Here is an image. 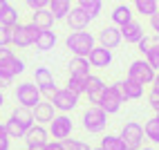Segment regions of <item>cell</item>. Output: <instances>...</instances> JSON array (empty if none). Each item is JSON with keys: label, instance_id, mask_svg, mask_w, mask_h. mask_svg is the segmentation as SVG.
Returning a JSON list of instances; mask_svg holds the SVG:
<instances>
[{"label": "cell", "instance_id": "35", "mask_svg": "<svg viewBox=\"0 0 159 150\" xmlns=\"http://www.w3.org/2000/svg\"><path fill=\"white\" fill-rule=\"evenodd\" d=\"M9 146H11V137L7 132V125L0 123V150H9Z\"/></svg>", "mask_w": 159, "mask_h": 150}, {"label": "cell", "instance_id": "41", "mask_svg": "<svg viewBox=\"0 0 159 150\" xmlns=\"http://www.w3.org/2000/svg\"><path fill=\"white\" fill-rule=\"evenodd\" d=\"M14 83V79L11 76H7L5 72H0V90H5V88H9V85Z\"/></svg>", "mask_w": 159, "mask_h": 150}, {"label": "cell", "instance_id": "34", "mask_svg": "<svg viewBox=\"0 0 159 150\" xmlns=\"http://www.w3.org/2000/svg\"><path fill=\"white\" fill-rule=\"evenodd\" d=\"M63 146H65V150H92L90 148V143H85V141H81V139H65L63 141Z\"/></svg>", "mask_w": 159, "mask_h": 150}, {"label": "cell", "instance_id": "28", "mask_svg": "<svg viewBox=\"0 0 159 150\" xmlns=\"http://www.w3.org/2000/svg\"><path fill=\"white\" fill-rule=\"evenodd\" d=\"M101 148L103 150H128L125 141L121 139V134H105L101 139Z\"/></svg>", "mask_w": 159, "mask_h": 150}, {"label": "cell", "instance_id": "16", "mask_svg": "<svg viewBox=\"0 0 159 150\" xmlns=\"http://www.w3.org/2000/svg\"><path fill=\"white\" fill-rule=\"evenodd\" d=\"M31 110H34L36 123H40V125L49 123V121L56 116V108H54V103H52V101H40V103H36Z\"/></svg>", "mask_w": 159, "mask_h": 150}, {"label": "cell", "instance_id": "43", "mask_svg": "<svg viewBox=\"0 0 159 150\" xmlns=\"http://www.w3.org/2000/svg\"><path fill=\"white\" fill-rule=\"evenodd\" d=\"M47 150H65V146H63V141H47V146H45Z\"/></svg>", "mask_w": 159, "mask_h": 150}, {"label": "cell", "instance_id": "13", "mask_svg": "<svg viewBox=\"0 0 159 150\" xmlns=\"http://www.w3.org/2000/svg\"><path fill=\"white\" fill-rule=\"evenodd\" d=\"M99 43L103 47H108V49H116L123 43L121 38V27H116V25H108V27H103L99 31Z\"/></svg>", "mask_w": 159, "mask_h": 150}, {"label": "cell", "instance_id": "49", "mask_svg": "<svg viewBox=\"0 0 159 150\" xmlns=\"http://www.w3.org/2000/svg\"><path fill=\"white\" fill-rule=\"evenodd\" d=\"M92 150H103V148H101V146H99V148H92Z\"/></svg>", "mask_w": 159, "mask_h": 150}, {"label": "cell", "instance_id": "37", "mask_svg": "<svg viewBox=\"0 0 159 150\" xmlns=\"http://www.w3.org/2000/svg\"><path fill=\"white\" fill-rule=\"evenodd\" d=\"M25 5L31 9V11H38V9H47L49 0H25Z\"/></svg>", "mask_w": 159, "mask_h": 150}, {"label": "cell", "instance_id": "14", "mask_svg": "<svg viewBox=\"0 0 159 150\" xmlns=\"http://www.w3.org/2000/svg\"><path fill=\"white\" fill-rule=\"evenodd\" d=\"M65 23L72 31H81V29H88V25L92 23V18L83 11L81 7H72V11L65 16Z\"/></svg>", "mask_w": 159, "mask_h": 150}, {"label": "cell", "instance_id": "19", "mask_svg": "<svg viewBox=\"0 0 159 150\" xmlns=\"http://www.w3.org/2000/svg\"><path fill=\"white\" fill-rule=\"evenodd\" d=\"M56 43H58L56 31H52V29H38V36H36L34 47L38 52H49V49L56 47Z\"/></svg>", "mask_w": 159, "mask_h": 150}, {"label": "cell", "instance_id": "42", "mask_svg": "<svg viewBox=\"0 0 159 150\" xmlns=\"http://www.w3.org/2000/svg\"><path fill=\"white\" fill-rule=\"evenodd\" d=\"M9 56H14V49H11V45H7V47H0V63H2V61H7Z\"/></svg>", "mask_w": 159, "mask_h": 150}, {"label": "cell", "instance_id": "39", "mask_svg": "<svg viewBox=\"0 0 159 150\" xmlns=\"http://www.w3.org/2000/svg\"><path fill=\"white\" fill-rule=\"evenodd\" d=\"M150 45H152V36H143L139 43H137V47H139V52H141V54H146V52L150 49Z\"/></svg>", "mask_w": 159, "mask_h": 150}, {"label": "cell", "instance_id": "48", "mask_svg": "<svg viewBox=\"0 0 159 150\" xmlns=\"http://www.w3.org/2000/svg\"><path fill=\"white\" fill-rule=\"evenodd\" d=\"M139 150H155V148H139Z\"/></svg>", "mask_w": 159, "mask_h": 150}, {"label": "cell", "instance_id": "30", "mask_svg": "<svg viewBox=\"0 0 159 150\" xmlns=\"http://www.w3.org/2000/svg\"><path fill=\"white\" fill-rule=\"evenodd\" d=\"M143 58L150 63L155 70H159V34L152 36V45H150V49L143 54Z\"/></svg>", "mask_w": 159, "mask_h": 150}, {"label": "cell", "instance_id": "7", "mask_svg": "<svg viewBox=\"0 0 159 150\" xmlns=\"http://www.w3.org/2000/svg\"><path fill=\"white\" fill-rule=\"evenodd\" d=\"M121 139L125 141V146H128V150H139L143 148V125L141 123H137V121H128V123H123L121 128Z\"/></svg>", "mask_w": 159, "mask_h": 150}, {"label": "cell", "instance_id": "9", "mask_svg": "<svg viewBox=\"0 0 159 150\" xmlns=\"http://www.w3.org/2000/svg\"><path fill=\"white\" fill-rule=\"evenodd\" d=\"M79 99H81V96L74 94L72 90H67V88H58L56 94L52 96V103H54V108H56L58 112L67 114V112H72V110L79 105Z\"/></svg>", "mask_w": 159, "mask_h": 150}, {"label": "cell", "instance_id": "26", "mask_svg": "<svg viewBox=\"0 0 159 150\" xmlns=\"http://www.w3.org/2000/svg\"><path fill=\"white\" fill-rule=\"evenodd\" d=\"M49 11L56 20H65V16L72 11V0H49Z\"/></svg>", "mask_w": 159, "mask_h": 150}, {"label": "cell", "instance_id": "47", "mask_svg": "<svg viewBox=\"0 0 159 150\" xmlns=\"http://www.w3.org/2000/svg\"><path fill=\"white\" fill-rule=\"evenodd\" d=\"M5 105V94H2V90H0V108Z\"/></svg>", "mask_w": 159, "mask_h": 150}, {"label": "cell", "instance_id": "15", "mask_svg": "<svg viewBox=\"0 0 159 150\" xmlns=\"http://www.w3.org/2000/svg\"><path fill=\"white\" fill-rule=\"evenodd\" d=\"M119 88H121V92L125 96V101H139L146 94V85L137 83V81H132L128 76H125V81H119Z\"/></svg>", "mask_w": 159, "mask_h": 150}, {"label": "cell", "instance_id": "24", "mask_svg": "<svg viewBox=\"0 0 159 150\" xmlns=\"http://www.w3.org/2000/svg\"><path fill=\"white\" fill-rule=\"evenodd\" d=\"M47 137H49V130H47V128L40 125V123H34V125L25 132V141H27V143H47Z\"/></svg>", "mask_w": 159, "mask_h": 150}, {"label": "cell", "instance_id": "6", "mask_svg": "<svg viewBox=\"0 0 159 150\" xmlns=\"http://www.w3.org/2000/svg\"><path fill=\"white\" fill-rule=\"evenodd\" d=\"M155 74H157V70H155L146 58H137V61H132L130 67H128V79H132V81H137V83H141V85H152Z\"/></svg>", "mask_w": 159, "mask_h": 150}, {"label": "cell", "instance_id": "2", "mask_svg": "<svg viewBox=\"0 0 159 150\" xmlns=\"http://www.w3.org/2000/svg\"><path fill=\"white\" fill-rule=\"evenodd\" d=\"M36 36H38V27L34 23H25V25L18 23L11 27V47H18V49L34 47Z\"/></svg>", "mask_w": 159, "mask_h": 150}, {"label": "cell", "instance_id": "23", "mask_svg": "<svg viewBox=\"0 0 159 150\" xmlns=\"http://www.w3.org/2000/svg\"><path fill=\"white\" fill-rule=\"evenodd\" d=\"M31 23H34L38 29H52L54 23H56V18H54V14H52L49 9H38V11L31 14Z\"/></svg>", "mask_w": 159, "mask_h": 150}, {"label": "cell", "instance_id": "40", "mask_svg": "<svg viewBox=\"0 0 159 150\" xmlns=\"http://www.w3.org/2000/svg\"><path fill=\"white\" fill-rule=\"evenodd\" d=\"M148 23H150V29L155 31V34H159V9H157L150 18H148Z\"/></svg>", "mask_w": 159, "mask_h": 150}, {"label": "cell", "instance_id": "11", "mask_svg": "<svg viewBox=\"0 0 159 150\" xmlns=\"http://www.w3.org/2000/svg\"><path fill=\"white\" fill-rule=\"evenodd\" d=\"M103 92H105V81L97 74H90L88 76V85H85V96L90 99L92 105H99L103 99Z\"/></svg>", "mask_w": 159, "mask_h": 150}, {"label": "cell", "instance_id": "10", "mask_svg": "<svg viewBox=\"0 0 159 150\" xmlns=\"http://www.w3.org/2000/svg\"><path fill=\"white\" fill-rule=\"evenodd\" d=\"M34 81H36V85L40 88V94H43L47 101H52V96L56 94L58 88H56V83H54V74L49 72V67H36Z\"/></svg>", "mask_w": 159, "mask_h": 150}, {"label": "cell", "instance_id": "44", "mask_svg": "<svg viewBox=\"0 0 159 150\" xmlns=\"http://www.w3.org/2000/svg\"><path fill=\"white\" fill-rule=\"evenodd\" d=\"M47 143H27V150H47Z\"/></svg>", "mask_w": 159, "mask_h": 150}, {"label": "cell", "instance_id": "31", "mask_svg": "<svg viewBox=\"0 0 159 150\" xmlns=\"http://www.w3.org/2000/svg\"><path fill=\"white\" fill-rule=\"evenodd\" d=\"M18 23H20V14H18V9L9 5V7L5 9V14L0 16V25H5V27H14V25H18Z\"/></svg>", "mask_w": 159, "mask_h": 150}, {"label": "cell", "instance_id": "8", "mask_svg": "<svg viewBox=\"0 0 159 150\" xmlns=\"http://www.w3.org/2000/svg\"><path fill=\"white\" fill-rule=\"evenodd\" d=\"M49 128V137H54L56 141H65V139H70L72 137V130H74V123H72V119L67 114H56L54 119H52L49 123H47Z\"/></svg>", "mask_w": 159, "mask_h": 150}, {"label": "cell", "instance_id": "21", "mask_svg": "<svg viewBox=\"0 0 159 150\" xmlns=\"http://www.w3.org/2000/svg\"><path fill=\"white\" fill-rule=\"evenodd\" d=\"M0 72H5L7 76L16 79L18 74H23V72H25V61H23V58H18V56L14 54V56H9L7 61L0 63Z\"/></svg>", "mask_w": 159, "mask_h": 150}, {"label": "cell", "instance_id": "22", "mask_svg": "<svg viewBox=\"0 0 159 150\" xmlns=\"http://www.w3.org/2000/svg\"><path fill=\"white\" fill-rule=\"evenodd\" d=\"M11 116L25 128V130H29V128L36 123V119H34V110H31V108H25V105H16L14 112H11Z\"/></svg>", "mask_w": 159, "mask_h": 150}, {"label": "cell", "instance_id": "3", "mask_svg": "<svg viewBox=\"0 0 159 150\" xmlns=\"http://www.w3.org/2000/svg\"><path fill=\"white\" fill-rule=\"evenodd\" d=\"M83 128H85V132L90 134H99L105 130V125H108V112L99 105H90V108L83 112Z\"/></svg>", "mask_w": 159, "mask_h": 150}, {"label": "cell", "instance_id": "45", "mask_svg": "<svg viewBox=\"0 0 159 150\" xmlns=\"http://www.w3.org/2000/svg\"><path fill=\"white\" fill-rule=\"evenodd\" d=\"M152 90H155V92H159V70H157L155 79H152Z\"/></svg>", "mask_w": 159, "mask_h": 150}, {"label": "cell", "instance_id": "5", "mask_svg": "<svg viewBox=\"0 0 159 150\" xmlns=\"http://www.w3.org/2000/svg\"><path fill=\"white\" fill-rule=\"evenodd\" d=\"M16 101L18 105H25V108H34L36 103L43 101V94H40V88L31 81H25V83H18L16 85Z\"/></svg>", "mask_w": 159, "mask_h": 150}, {"label": "cell", "instance_id": "20", "mask_svg": "<svg viewBox=\"0 0 159 150\" xmlns=\"http://www.w3.org/2000/svg\"><path fill=\"white\" fill-rule=\"evenodd\" d=\"M70 74L72 76H81V79H88L90 76V70H92V65H90V61L85 58V56H74L72 61H70Z\"/></svg>", "mask_w": 159, "mask_h": 150}, {"label": "cell", "instance_id": "46", "mask_svg": "<svg viewBox=\"0 0 159 150\" xmlns=\"http://www.w3.org/2000/svg\"><path fill=\"white\" fill-rule=\"evenodd\" d=\"M9 7V0H0V16L5 14V9Z\"/></svg>", "mask_w": 159, "mask_h": 150}, {"label": "cell", "instance_id": "12", "mask_svg": "<svg viewBox=\"0 0 159 150\" xmlns=\"http://www.w3.org/2000/svg\"><path fill=\"white\" fill-rule=\"evenodd\" d=\"M88 61H90L92 67L105 70V67H110V63H112V49L103 47V45H94V49L88 54Z\"/></svg>", "mask_w": 159, "mask_h": 150}, {"label": "cell", "instance_id": "50", "mask_svg": "<svg viewBox=\"0 0 159 150\" xmlns=\"http://www.w3.org/2000/svg\"><path fill=\"white\" fill-rule=\"evenodd\" d=\"M155 116H157V119H159V112H157V114H155Z\"/></svg>", "mask_w": 159, "mask_h": 150}, {"label": "cell", "instance_id": "18", "mask_svg": "<svg viewBox=\"0 0 159 150\" xmlns=\"http://www.w3.org/2000/svg\"><path fill=\"white\" fill-rule=\"evenodd\" d=\"M110 18H112V25H116V27H123V25H128L130 20H134V9L130 7V5H116L114 9H112V14H110Z\"/></svg>", "mask_w": 159, "mask_h": 150}, {"label": "cell", "instance_id": "17", "mask_svg": "<svg viewBox=\"0 0 159 150\" xmlns=\"http://www.w3.org/2000/svg\"><path fill=\"white\" fill-rule=\"evenodd\" d=\"M143 36H146V34H143V25L137 23V20H130L128 25L121 27V38L128 43V45H137Z\"/></svg>", "mask_w": 159, "mask_h": 150}, {"label": "cell", "instance_id": "33", "mask_svg": "<svg viewBox=\"0 0 159 150\" xmlns=\"http://www.w3.org/2000/svg\"><path fill=\"white\" fill-rule=\"evenodd\" d=\"M85 85H88V79H81V76H72V74H70V79H67V90H72L74 94L83 96V94H85Z\"/></svg>", "mask_w": 159, "mask_h": 150}, {"label": "cell", "instance_id": "1", "mask_svg": "<svg viewBox=\"0 0 159 150\" xmlns=\"http://www.w3.org/2000/svg\"><path fill=\"white\" fill-rule=\"evenodd\" d=\"M65 45L74 56H85L88 58V54L94 49V45H97V38H94L90 31L81 29V31H72L65 38Z\"/></svg>", "mask_w": 159, "mask_h": 150}, {"label": "cell", "instance_id": "32", "mask_svg": "<svg viewBox=\"0 0 159 150\" xmlns=\"http://www.w3.org/2000/svg\"><path fill=\"white\" fill-rule=\"evenodd\" d=\"M5 125H7V132H9V137H11V139H25V132H27V130L14 119V116H9Z\"/></svg>", "mask_w": 159, "mask_h": 150}, {"label": "cell", "instance_id": "36", "mask_svg": "<svg viewBox=\"0 0 159 150\" xmlns=\"http://www.w3.org/2000/svg\"><path fill=\"white\" fill-rule=\"evenodd\" d=\"M7 45H11V27L0 25V47H7Z\"/></svg>", "mask_w": 159, "mask_h": 150}, {"label": "cell", "instance_id": "38", "mask_svg": "<svg viewBox=\"0 0 159 150\" xmlns=\"http://www.w3.org/2000/svg\"><path fill=\"white\" fill-rule=\"evenodd\" d=\"M146 99H148V105H150L155 112H159V92H155V90L150 88V92L146 94Z\"/></svg>", "mask_w": 159, "mask_h": 150}, {"label": "cell", "instance_id": "27", "mask_svg": "<svg viewBox=\"0 0 159 150\" xmlns=\"http://www.w3.org/2000/svg\"><path fill=\"white\" fill-rule=\"evenodd\" d=\"M76 7H81L83 11L94 20L101 14V9H103V0H76Z\"/></svg>", "mask_w": 159, "mask_h": 150}, {"label": "cell", "instance_id": "4", "mask_svg": "<svg viewBox=\"0 0 159 150\" xmlns=\"http://www.w3.org/2000/svg\"><path fill=\"white\" fill-rule=\"evenodd\" d=\"M123 103H125V96L119 88V81L112 83V85H105V92H103V99L99 103V108H103L108 114H116Z\"/></svg>", "mask_w": 159, "mask_h": 150}, {"label": "cell", "instance_id": "29", "mask_svg": "<svg viewBox=\"0 0 159 150\" xmlns=\"http://www.w3.org/2000/svg\"><path fill=\"white\" fill-rule=\"evenodd\" d=\"M143 134H146V139H150L152 143L159 146V119L157 116H152V119H148L143 123Z\"/></svg>", "mask_w": 159, "mask_h": 150}, {"label": "cell", "instance_id": "25", "mask_svg": "<svg viewBox=\"0 0 159 150\" xmlns=\"http://www.w3.org/2000/svg\"><path fill=\"white\" fill-rule=\"evenodd\" d=\"M132 9H134L139 16L150 18L157 9H159V0H132Z\"/></svg>", "mask_w": 159, "mask_h": 150}]
</instances>
